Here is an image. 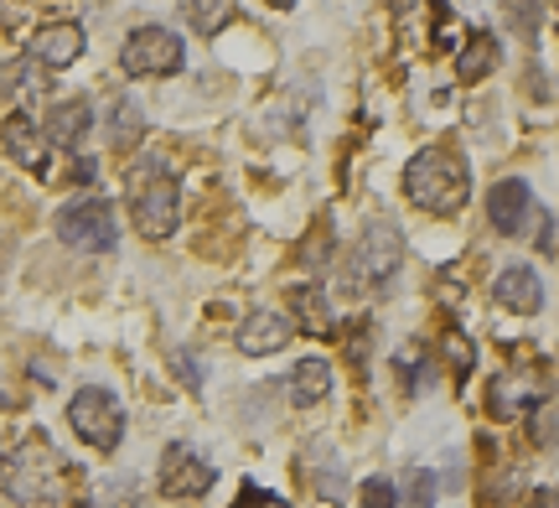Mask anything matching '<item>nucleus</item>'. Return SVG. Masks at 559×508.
Segmentation results:
<instances>
[{
	"mask_svg": "<svg viewBox=\"0 0 559 508\" xmlns=\"http://www.w3.org/2000/svg\"><path fill=\"white\" fill-rule=\"evenodd\" d=\"M436 488H440L436 472L415 468V472H409V493H400V498H409V504H436Z\"/></svg>",
	"mask_w": 559,
	"mask_h": 508,
	"instance_id": "nucleus-24",
	"label": "nucleus"
},
{
	"mask_svg": "<svg viewBox=\"0 0 559 508\" xmlns=\"http://www.w3.org/2000/svg\"><path fill=\"white\" fill-rule=\"evenodd\" d=\"M213 488V462L198 457L192 447H166L160 457V493L166 498H202Z\"/></svg>",
	"mask_w": 559,
	"mask_h": 508,
	"instance_id": "nucleus-8",
	"label": "nucleus"
},
{
	"mask_svg": "<svg viewBox=\"0 0 559 508\" xmlns=\"http://www.w3.org/2000/svg\"><path fill=\"white\" fill-rule=\"evenodd\" d=\"M58 239L62 245L83 249V255H109L120 245V224H115V208L104 203L99 192H83L73 203L58 208Z\"/></svg>",
	"mask_w": 559,
	"mask_h": 508,
	"instance_id": "nucleus-3",
	"label": "nucleus"
},
{
	"mask_svg": "<svg viewBox=\"0 0 559 508\" xmlns=\"http://www.w3.org/2000/svg\"><path fill=\"white\" fill-rule=\"evenodd\" d=\"M68 426L79 430V441H88V447L99 451H115L124 436V410L120 400L109 394V389H79L73 394V405H68Z\"/></svg>",
	"mask_w": 559,
	"mask_h": 508,
	"instance_id": "nucleus-6",
	"label": "nucleus"
},
{
	"mask_svg": "<svg viewBox=\"0 0 559 508\" xmlns=\"http://www.w3.org/2000/svg\"><path fill=\"white\" fill-rule=\"evenodd\" d=\"M534 504H559V488H544V493H534Z\"/></svg>",
	"mask_w": 559,
	"mask_h": 508,
	"instance_id": "nucleus-27",
	"label": "nucleus"
},
{
	"mask_svg": "<svg viewBox=\"0 0 559 508\" xmlns=\"http://www.w3.org/2000/svg\"><path fill=\"white\" fill-rule=\"evenodd\" d=\"M534 441L559 447V405H534Z\"/></svg>",
	"mask_w": 559,
	"mask_h": 508,
	"instance_id": "nucleus-22",
	"label": "nucleus"
},
{
	"mask_svg": "<svg viewBox=\"0 0 559 508\" xmlns=\"http://www.w3.org/2000/svg\"><path fill=\"white\" fill-rule=\"evenodd\" d=\"M130 218L145 239H171L181 224V187L171 177V166L166 156H145L140 166H130Z\"/></svg>",
	"mask_w": 559,
	"mask_h": 508,
	"instance_id": "nucleus-1",
	"label": "nucleus"
},
{
	"mask_svg": "<svg viewBox=\"0 0 559 508\" xmlns=\"http://www.w3.org/2000/svg\"><path fill=\"white\" fill-rule=\"evenodd\" d=\"M181 11H187V26L198 32V37H213L223 32L234 11H239V0H181Z\"/></svg>",
	"mask_w": 559,
	"mask_h": 508,
	"instance_id": "nucleus-18",
	"label": "nucleus"
},
{
	"mask_svg": "<svg viewBox=\"0 0 559 508\" xmlns=\"http://www.w3.org/2000/svg\"><path fill=\"white\" fill-rule=\"evenodd\" d=\"M177 374H187V389H202V374H198V358H192V353L177 358Z\"/></svg>",
	"mask_w": 559,
	"mask_h": 508,
	"instance_id": "nucleus-26",
	"label": "nucleus"
},
{
	"mask_svg": "<svg viewBox=\"0 0 559 508\" xmlns=\"http://www.w3.org/2000/svg\"><path fill=\"white\" fill-rule=\"evenodd\" d=\"M492 302L519 311V317H534L544 306V285L534 275V264H502L498 281H492Z\"/></svg>",
	"mask_w": 559,
	"mask_h": 508,
	"instance_id": "nucleus-11",
	"label": "nucleus"
},
{
	"mask_svg": "<svg viewBox=\"0 0 559 508\" xmlns=\"http://www.w3.org/2000/svg\"><path fill=\"white\" fill-rule=\"evenodd\" d=\"M404 192H409L415 208L436 213V218H451L472 198V172L451 151H419L415 162L404 166Z\"/></svg>",
	"mask_w": 559,
	"mask_h": 508,
	"instance_id": "nucleus-2",
	"label": "nucleus"
},
{
	"mask_svg": "<svg viewBox=\"0 0 559 508\" xmlns=\"http://www.w3.org/2000/svg\"><path fill=\"white\" fill-rule=\"evenodd\" d=\"M487 410H492L498 421H513V415H523V410H534V394H528L519 379L498 374V379L487 385Z\"/></svg>",
	"mask_w": 559,
	"mask_h": 508,
	"instance_id": "nucleus-19",
	"label": "nucleus"
},
{
	"mask_svg": "<svg viewBox=\"0 0 559 508\" xmlns=\"http://www.w3.org/2000/svg\"><path fill=\"white\" fill-rule=\"evenodd\" d=\"M5 488H11L16 504H52V498H62L58 462H52L41 447L16 451V468H11V477H5Z\"/></svg>",
	"mask_w": 559,
	"mask_h": 508,
	"instance_id": "nucleus-7",
	"label": "nucleus"
},
{
	"mask_svg": "<svg viewBox=\"0 0 559 508\" xmlns=\"http://www.w3.org/2000/svg\"><path fill=\"white\" fill-rule=\"evenodd\" d=\"M270 5H275V11H290V5H296V0H270Z\"/></svg>",
	"mask_w": 559,
	"mask_h": 508,
	"instance_id": "nucleus-28",
	"label": "nucleus"
},
{
	"mask_svg": "<svg viewBox=\"0 0 559 508\" xmlns=\"http://www.w3.org/2000/svg\"><path fill=\"white\" fill-rule=\"evenodd\" d=\"M32 58L41 68H68V62L83 58V26L73 21H52V26H41L37 37H32Z\"/></svg>",
	"mask_w": 559,
	"mask_h": 508,
	"instance_id": "nucleus-13",
	"label": "nucleus"
},
{
	"mask_svg": "<svg viewBox=\"0 0 559 508\" xmlns=\"http://www.w3.org/2000/svg\"><path fill=\"white\" fill-rule=\"evenodd\" d=\"M37 68H41L37 58H26V62H16V68H5V94H32V88L41 83Z\"/></svg>",
	"mask_w": 559,
	"mask_h": 508,
	"instance_id": "nucleus-23",
	"label": "nucleus"
},
{
	"mask_svg": "<svg viewBox=\"0 0 559 508\" xmlns=\"http://www.w3.org/2000/svg\"><path fill=\"white\" fill-rule=\"evenodd\" d=\"M555 26H559V11H555Z\"/></svg>",
	"mask_w": 559,
	"mask_h": 508,
	"instance_id": "nucleus-29",
	"label": "nucleus"
},
{
	"mask_svg": "<svg viewBox=\"0 0 559 508\" xmlns=\"http://www.w3.org/2000/svg\"><path fill=\"white\" fill-rule=\"evenodd\" d=\"M187 62V47L171 26H135L120 47V68L130 79H171Z\"/></svg>",
	"mask_w": 559,
	"mask_h": 508,
	"instance_id": "nucleus-5",
	"label": "nucleus"
},
{
	"mask_svg": "<svg viewBox=\"0 0 559 508\" xmlns=\"http://www.w3.org/2000/svg\"><path fill=\"white\" fill-rule=\"evenodd\" d=\"M140 135H145V115H140L135 99H124L120 94V99L109 104V145H120L124 151V145H135Z\"/></svg>",
	"mask_w": 559,
	"mask_h": 508,
	"instance_id": "nucleus-20",
	"label": "nucleus"
},
{
	"mask_svg": "<svg viewBox=\"0 0 559 508\" xmlns=\"http://www.w3.org/2000/svg\"><path fill=\"white\" fill-rule=\"evenodd\" d=\"M487 218H492V228L498 234H523L528 228V218H534V192H528V182L523 177H502L492 192H487Z\"/></svg>",
	"mask_w": 559,
	"mask_h": 508,
	"instance_id": "nucleus-9",
	"label": "nucleus"
},
{
	"mask_svg": "<svg viewBox=\"0 0 559 508\" xmlns=\"http://www.w3.org/2000/svg\"><path fill=\"white\" fill-rule=\"evenodd\" d=\"M88 130H94V104L88 99H58L41 115V141L58 145V151H73Z\"/></svg>",
	"mask_w": 559,
	"mask_h": 508,
	"instance_id": "nucleus-10",
	"label": "nucleus"
},
{
	"mask_svg": "<svg viewBox=\"0 0 559 508\" xmlns=\"http://www.w3.org/2000/svg\"><path fill=\"white\" fill-rule=\"evenodd\" d=\"M445 364L456 368V374H472V364H477V347L466 343V338H461L456 327L445 332Z\"/></svg>",
	"mask_w": 559,
	"mask_h": 508,
	"instance_id": "nucleus-21",
	"label": "nucleus"
},
{
	"mask_svg": "<svg viewBox=\"0 0 559 508\" xmlns=\"http://www.w3.org/2000/svg\"><path fill=\"white\" fill-rule=\"evenodd\" d=\"M332 394V364L326 358H306V364L290 368V400H296L300 410L321 405Z\"/></svg>",
	"mask_w": 559,
	"mask_h": 508,
	"instance_id": "nucleus-15",
	"label": "nucleus"
},
{
	"mask_svg": "<svg viewBox=\"0 0 559 508\" xmlns=\"http://www.w3.org/2000/svg\"><path fill=\"white\" fill-rule=\"evenodd\" d=\"M0 141H5V151L16 156L26 172H47V141H41V125L26 120V115H11L5 120V130H0Z\"/></svg>",
	"mask_w": 559,
	"mask_h": 508,
	"instance_id": "nucleus-14",
	"label": "nucleus"
},
{
	"mask_svg": "<svg viewBox=\"0 0 559 508\" xmlns=\"http://www.w3.org/2000/svg\"><path fill=\"white\" fill-rule=\"evenodd\" d=\"M404 264V239L394 224H368L353 245V260H347V275L358 291H383V285L400 275Z\"/></svg>",
	"mask_w": 559,
	"mask_h": 508,
	"instance_id": "nucleus-4",
	"label": "nucleus"
},
{
	"mask_svg": "<svg viewBox=\"0 0 559 508\" xmlns=\"http://www.w3.org/2000/svg\"><path fill=\"white\" fill-rule=\"evenodd\" d=\"M290 338H296V322L280 311H249L239 327V347L249 358H270L280 347H290Z\"/></svg>",
	"mask_w": 559,
	"mask_h": 508,
	"instance_id": "nucleus-12",
	"label": "nucleus"
},
{
	"mask_svg": "<svg viewBox=\"0 0 559 508\" xmlns=\"http://www.w3.org/2000/svg\"><path fill=\"white\" fill-rule=\"evenodd\" d=\"M362 504L368 508L400 504V483H389V477H368V483H362Z\"/></svg>",
	"mask_w": 559,
	"mask_h": 508,
	"instance_id": "nucleus-25",
	"label": "nucleus"
},
{
	"mask_svg": "<svg viewBox=\"0 0 559 508\" xmlns=\"http://www.w3.org/2000/svg\"><path fill=\"white\" fill-rule=\"evenodd\" d=\"M290 306H296V322H306V332H317V338L337 332V317H332V306L321 296V285H296Z\"/></svg>",
	"mask_w": 559,
	"mask_h": 508,
	"instance_id": "nucleus-16",
	"label": "nucleus"
},
{
	"mask_svg": "<svg viewBox=\"0 0 559 508\" xmlns=\"http://www.w3.org/2000/svg\"><path fill=\"white\" fill-rule=\"evenodd\" d=\"M492 68H498V42L487 37V32H472V37H466V47L456 52V73L466 83H477V79H487Z\"/></svg>",
	"mask_w": 559,
	"mask_h": 508,
	"instance_id": "nucleus-17",
	"label": "nucleus"
}]
</instances>
